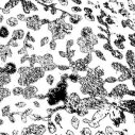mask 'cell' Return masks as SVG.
<instances>
[{"mask_svg":"<svg viewBox=\"0 0 135 135\" xmlns=\"http://www.w3.org/2000/svg\"><path fill=\"white\" fill-rule=\"evenodd\" d=\"M93 54H94V56H96V59L99 60L100 62H107V61H108V57H107L105 53H103V51L101 50V49L95 48L94 51H93Z\"/></svg>","mask_w":135,"mask_h":135,"instance_id":"obj_23","label":"cell"},{"mask_svg":"<svg viewBox=\"0 0 135 135\" xmlns=\"http://www.w3.org/2000/svg\"><path fill=\"white\" fill-rule=\"evenodd\" d=\"M93 67V70L96 75V77L98 78H101V79H103L108 74H107V70L103 66H101V65H96V66H90Z\"/></svg>","mask_w":135,"mask_h":135,"instance_id":"obj_16","label":"cell"},{"mask_svg":"<svg viewBox=\"0 0 135 135\" xmlns=\"http://www.w3.org/2000/svg\"><path fill=\"white\" fill-rule=\"evenodd\" d=\"M27 105H28V101H26V100H23V99H22V100L15 101L14 104H13V107L15 108V110H18V111L26 109V108H27Z\"/></svg>","mask_w":135,"mask_h":135,"instance_id":"obj_34","label":"cell"},{"mask_svg":"<svg viewBox=\"0 0 135 135\" xmlns=\"http://www.w3.org/2000/svg\"><path fill=\"white\" fill-rule=\"evenodd\" d=\"M10 134H12V135H18V134H20V130L18 128L17 129H14V130H12L10 132Z\"/></svg>","mask_w":135,"mask_h":135,"instance_id":"obj_55","label":"cell"},{"mask_svg":"<svg viewBox=\"0 0 135 135\" xmlns=\"http://www.w3.org/2000/svg\"><path fill=\"white\" fill-rule=\"evenodd\" d=\"M77 49L76 48H70V49H66V53H67V60L70 61L74 60L77 56Z\"/></svg>","mask_w":135,"mask_h":135,"instance_id":"obj_41","label":"cell"},{"mask_svg":"<svg viewBox=\"0 0 135 135\" xmlns=\"http://www.w3.org/2000/svg\"><path fill=\"white\" fill-rule=\"evenodd\" d=\"M110 54H111L114 59H116L117 61H122V60H123V53H122V51H119V50H117V49H113Z\"/></svg>","mask_w":135,"mask_h":135,"instance_id":"obj_40","label":"cell"},{"mask_svg":"<svg viewBox=\"0 0 135 135\" xmlns=\"http://www.w3.org/2000/svg\"><path fill=\"white\" fill-rule=\"evenodd\" d=\"M68 128L73 129L74 131H76L78 133V131L80 130V128L82 127V121H81V117H79L76 113L69 114L68 116Z\"/></svg>","mask_w":135,"mask_h":135,"instance_id":"obj_7","label":"cell"},{"mask_svg":"<svg viewBox=\"0 0 135 135\" xmlns=\"http://www.w3.org/2000/svg\"><path fill=\"white\" fill-rule=\"evenodd\" d=\"M3 68H4V71L10 75V76H15L16 73H17V68H18V66H17V63L10 60L8 62H6L3 65Z\"/></svg>","mask_w":135,"mask_h":135,"instance_id":"obj_9","label":"cell"},{"mask_svg":"<svg viewBox=\"0 0 135 135\" xmlns=\"http://www.w3.org/2000/svg\"><path fill=\"white\" fill-rule=\"evenodd\" d=\"M26 53H29V50L23 46V45H21L18 49H17V51L15 52V54L17 55V56H20V55H23V54H26Z\"/></svg>","mask_w":135,"mask_h":135,"instance_id":"obj_45","label":"cell"},{"mask_svg":"<svg viewBox=\"0 0 135 135\" xmlns=\"http://www.w3.org/2000/svg\"><path fill=\"white\" fill-rule=\"evenodd\" d=\"M94 54H93V52H90V53H87V54H84L83 56H82V60H83V62H84V64L85 65H87V66H89L93 62H94Z\"/></svg>","mask_w":135,"mask_h":135,"instance_id":"obj_36","label":"cell"},{"mask_svg":"<svg viewBox=\"0 0 135 135\" xmlns=\"http://www.w3.org/2000/svg\"><path fill=\"white\" fill-rule=\"evenodd\" d=\"M56 55H57V59H61V60H67V53H66V49L64 48V49H59L57 50V53H56Z\"/></svg>","mask_w":135,"mask_h":135,"instance_id":"obj_46","label":"cell"},{"mask_svg":"<svg viewBox=\"0 0 135 135\" xmlns=\"http://www.w3.org/2000/svg\"><path fill=\"white\" fill-rule=\"evenodd\" d=\"M95 31H94V28L89 25H84L80 28L79 30V36H82L84 38H87L89 37L91 34H94Z\"/></svg>","mask_w":135,"mask_h":135,"instance_id":"obj_12","label":"cell"},{"mask_svg":"<svg viewBox=\"0 0 135 135\" xmlns=\"http://www.w3.org/2000/svg\"><path fill=\"white\" fill-rule=\"evenodd\" d=\"M83 18H85L86 20H88L90 22H95L96 21V16H94V14H84Z\"/></svg>","mask_w":135,"mask_h":135,"instance_id":"obj_52","label":"cell"},{"mask_svg":"<svg viewBox=\"0 0 135 135\" xmlns=\"http://www.w3.org/2000/svg\"><path fill=\"white\" fill-rule=\"evenodd\" d=\"M35 2H37L41 6H51L54 4V0H34Z\"/></svg>","mask_w":135,"mask_h":135,"instance_id":"obj_49","label":"cell"},{"mask_svg":"<svg viewBox=\"0 0 135 135\" xmlns=\"http://www.w3.org/2000/svg\"><path fill=\"white\" fill-rule=\"evenodd\" d=\"M20 22H25L26 21V18H27V15L21 11V12H16L15 13V15H14Z\"/></svg>","mask_w":135,"mask_h":135,"instance_id":"obj_47","label":"cell"},{"mask_svg":"<svg viewBox=\"0 0 135 135\" xmlns=\"http://www.w3.org/2000/svg\"><path fill=\"white\" fill-rule=\"evenodd\" d=\"M59 79H60V71H57V70L55 69L54 71L47 73V74L45 75L43 81H45V85L49 88V87L54 86Z\"/></svg>","mask_w":135,"mask_h":135,"instance_id":"obj_6","label":"cell"},{"mask_svg":"<svg viewBox=\"0 0 135 135\" xmlns=\"http://www.w3.org/2000/svg\"><path fill=\"white\" fill-rule=\"evenodd\" d=\"M10 84H13V76L8 75L7 73L0 75V85L1 86H9Z\"/></svg>","mask_w":135,"mask_h":135,"instance_id":"obj_18","label":"cell"},{"mask_svg":"<svg viewBox=\"0 0 135 135\" xmlns=\"http://www.w3.org/2000/svg\"><path fill=\"white\" fill-rule=\"evenodd\" d=\"M65 44H64V47L65 49H70V48H74L75 45H76V41L75 38L73 37H69V38H65Z\"/></svg>","mask_w":135,"mask_h":135,"instance_id":"obj_42","label":"cell"},{"mask_svg":"<svg viewBox=\"0 0 135 135\" xmlns=\"http://www.w3.org/2000/svg\"><path fill=\"white\" fill-rule=\"evenodd\" d=\"M82 10H83L84 14H94V10H93L91 8H89V7H85V8L82 9Z\"/></svg>","mask_w":135,"mask_h":135,"instance_id":"obj_54","label":"cell"},{"mask_svg":"<svg viewBox=\"0 0 135 135\" xmlns=\"http://www.w3.org/2000/svg\"><path fill=\"white\" fill-rule=\"evenodd\" d=\"M14 55H15V53L13 52V49L11 47H9L4 43L0 44V65L12 60L14 57Z\"/></svg>","mask_w":135,"mask_h":135,"instance_id":"obj_3","label":"cell"},{"mask_svg":"<svg viewBox=\"0 0 135 135\" xmlns=\"http://www.w3.org/2000/svg\"><path fill=\"white\" fill-rule=\"evenodd\" d=\"M30 120L33 122H40V121H44V115L37 112H33L30 115Z\"/></svg>","mask_w":135,"mask_h":135,"instance_id":"obj_33","label":"cell"},{"mask_svg":"<svg viewBox=\"0 0 135 135\" xmlns=\"http://www.w3.org/2000/svg\"><path fill=\"white\" fill-rule=\"evenodd\" d=\"M127 40L129 41V44H130L131 48H134L135 47V34H134V32L131 31L130 33H128Z\"/></svg>","mask_w":135,"mask_h":135,"instance_id":"obj_43","label":"cell"},{"mask_svg":"<svg viewBox=\"0 0 135 135\" xmlns=\"http://www.w3.org/2000/svg\"><path fill=\"white\" fill-rule=\"evenodd\" d=\"M87 41H88V43L91 45V46H94L95 48L100 44V41H99V38L97 37V35H96V33H94V34H91L89 37H87L86 38Z\"/></svg>","mask_w":135,"mask_h":135,"instance_id":"obj_35","label":"cell"},{"mask_svg":"<svg viewBox=\"0 0 135 135\" xmlns=\"http://www.w3.org/2000/svg\"><path fill=\"white\" fill-rule=\"evenodd\" d=\"M41 91V87H40V84L36 83V84H30V85H27L23 87L22 89V95H21V98L26 101H30V100H33L35 98V96Z\"/></svg>","mask_w":135,"mask_h":135,"instance_id":"obj_2","label":"cell"},{"mask_svg":"<svg viewBox=\"0 0 135 135\" xmlns=\"http://www.w3.org/2000/svg\"><path fill=\"white\" fill-rule=\"evenodd\" d=\"M46 124H47V133H48V134H57L59 129H57L56 124H55L51 119L48 120V121L46 122Z\"/></svg>","mask_w":135,"mask_h":135,"instance_id":"obj_26","label":"cell"},{"mask_svg":"<svg viewBox=\"0 0 135 135\" xmlns=\"http://www.w3.org/2000/svg\"><path fill=\"white\" fill-rule=\"evenodd\" d=\"M80 77L81 75L79 73H75V71L68 73V83H70V85H77Z\"/></svg>","mask_w":135,"mask_h":135,"instance_id":"obj_22","label":"cell"},{"mask_svg":"<svg viewBox=\"0 0 135 135\" xmlns=\"http://www.w3.org/2000/svg\"><path fill=\"white\" fill-rule=\"evenodd\" d=\"M69 10H70V12L71 13H76V14H81L82 12H83V10H82V8L80 7V6H71V7H69Z\"/></svg>","mask_w":135,"mask_h":135,"instance_id":"obj_48","label":"cell"},{"mask_svg":"<svg viewBox=\"0 0 135 135\" xmlns=\"http://www.w3.org/2000/svg\"><path fill=\"white\" fill-rule=\"evenodd\" d=\"M66 34L62 31V30H59V31H56V32H54V33H52L51 34V38L52 40H55V41H64L65 38H66Z\"/></svg>","mask_w":135,"mask_h":135,"instance_id":"obj_32","label":"cell"},{"mask_svg":"<svg viewBox=\"0 0 135 135\" xmlns=\"http://www.w3.org/2000/svg\"><path fill=\"white\" fill-rule=\"evenodd\" d=\"M41 66L43 67V69L46 73H50V71H54L56 69V63L55 62H49V63H43L41 64Z\"/></svg>","mask_w":135,"mask_h":135,"instance_id":"obj_27","label":"cell"},{"mask_svg":"<svg viewBox=\"0 0 135 135\" xmlns=\"http://www.w3.org/2000/svg\"><path fill=\"white\" fill-rule=\"evenodd\" d=\"M120 27L122 28V29H130L131 31H133L134 32V29H135V26H134V20H132V19H130V18H122L121 20H120Z\"/></svg>","mask_w":135,"mask_h":135,"instance_id":"obj_17","label":"cell"},{"mask_svg":"<svg viewBox=\"0 0 135 135\" xmlns=\"http://www.w3.org/2000/svg\"><path fill=\"white\" fill-rule=\"evenodd\" d=\"M47 47H48V50L50 51V52H53V51H56L57 50V48H59V44H57V41H55V40H50V42L48 43V45H47Z\"/></svg>","mask_w":135,"mask_h":135,"instance_id":"obj_37","label":"cell"},{"mask_svg":"<svg viewBox=\"0 0 135 135\" xmlns=\"http://www.w3.org/2000/svg\"><path fill=\"white\" fill-rule=\"evenodd\" d=\"M123 60L126 62V65L130 68V70H134V64H135L134 48H126L123 53Z\"/></svg>","mask_w":135,"mask_h":135,"instance_id":"obj_5","label":"cell"},{"mask_svg":"<svg viewBox=\"0 0 135 135\" xmlns=\"http://www.w3.org/2000/svg\"><path fill=\"white\" fill-rule=\"evenodd\" d=\"M4 20H6V15H3L1 12H0V25H3Z\"/></svg>","mask_w":135,"mask_h":135,"instance_id":"obj_56","label":"cell"},{"mask_svg":"<svg viewBox=\"0 0 135 135\" xmlns=\"http://www.w3.org/2000/svg\"><path fill=\"white\" fill-rule=\"evenodd\" d=\"M20 114H21V112L18 111V110L12 111L11 114L7 117V118H8V121H9L10 123H12V124H17L18 121H19V116H20Z\"/></svg>","mask_w":135,"mask_h":135,"instance_id":"obj_19","label":"cell"},{"mask_svg":"<svg viewBox=\"0 0 135 135\" xmlns=\"http://www.w3.org/2000/svg\"><path fill=\"white\" fill-rule=\"evenodd\" d=\"M83 16L81 14H76V13H69L68 12V15L66 17V21H68L69 23H71L73 26H77V25H80L82 21H83Z\"/></svg>","mask_w":135,"mask_h":135,"instance_id":"obj_11","label":"cell"},{"mask_svg":"<svg viewBox=\"0 0 135 135\" xmlns=\"http://www.w3.org/2000/svg\"><path fill=\"white\" fill-rule=\"evenodd\" d=\"M94 131L95 130H93L90 127H88L87 124H83L81 128H80V130L78 131V133L79 134H81V135H93L94 134Z\"/></svg>","mask_w":135,"mask_h":135,"instance_id":"obj_31","label":"cell"},{"mask_svg":"<svg viewBox=\"0 0 135 135\" xmlns=\"http://www.w3.org/2000/svg\"><path fill=\"white\" fill-rule=\"evenodd\" d=\"M22 89H23V87L22 86H20V85H14L12 88H11V93H12V96L13 97H15V98H19V97H21V95H22Z\"/></svg>","mask_w":135,"mask_h":135,"instance_id":"obj_29","label":"cell"},{"mask_svg":"<svg viewBox=\"0 0 135 135\" xmlns=\"http://www.w3.org/2000/svg\"><path fill=\"white\" fill-rule=\"evenodd\" d=\"M61 30L65 33L66 35H69V34H71V33L74 32L75 28H74V26H73L71 23H69L68 21L64 20V21L62 22V25H61Z\"/></svg>","mask_w":135,"mask_h":135,"instance_id":"obj_20","label":"cell"},{"mask_svg":"<svg viewBox=\"0 0 135 135\" xmlns=\"http://www.w3.org/2000/svg\"><path fill=\"white\" fill-rule=\"evenodd\" d=\"M50 40H51V35L50 34H44V35H42L41 38H40V41H38V47L41 49L47 47V45L50 42Z\"/></svg>","mask_w":135,"mask_h":135,"instance_id":"obj_25","label":"cell"},{"mask_svg":"<svg viewBox=\"0 0 135 135\" xmlns=\"http://www.w3.org/2000/svg\"><path fill=\"white\" fill-rule=\"evenodd\" d=\"M32 107H33V108H35V109H42V103H41V100L33 99V101H32Z\"/></svg>","mask_w":135,"mask_h":135,"instance_id":"obj_51","label":"cell"},{"mask_svg":"<svg viewBox=\"0 0 135 135\" xmlns=\"http://www.w3.org/2000/svg\"><path fill=\"white\" fill-rule=\"evenodd\" d=\"M26 33L27 32H26V30L23 28H20V27L15 28V29H13L11 31V38H14L16 41L22 42L23 38H25V36H26Z\"/></svg>","mask_w":135,"mask_h":135,"instance_id":"obj_10","label":"cell"},{"mask_svg":"<svg viewBox=\"0 0 135 135\" xmlns=\"http://www.w3.org/2000/svg\"><path fill=\"white\" fill-rule=\"evenodd\" d=\"M11 37V29L7 25H0V40H9Z\"/></svg>","mask_w":135,"mask_h":135,"instance_id":"obj_15","label":"cell"},{"mask_svg":"<svg viewBox=\"0 0 135 135\" xmlns=\"http://www.w3.org/2000/svg\"><path fill=\"white\" fill-rule=\"evenodd\" d=\"M33 112H34V109H33V108H26V109H23V111L21 113L25 114V115H27V116H30Z\"/></svg>","mask_w":135,"mask_h":135,"instance_id":"obj_53","label":"cell"},{"mask_svg":"<svg viewBox=\"0 0 135 135\" xmlns=\"http://www.w3.org/2000/svg\"><path fill=\"white\" fill-rule=\"evenodd\" d=\"M101 48L103 49V51L109 52V53H111L112 50L114 49L113 46H112V44L110 43V41H102V45H101Z\"/></svg>","mask_w":135,"mask_h":135,"instance_id":"obj_39","label":"cell"},{"mask_svg":"<svg viewBox=\"0 0 135 135\" xmlns=\"http://www.w3.org/2000/svg\"><path fill=\"white\" fill-rule=\"evenodd\" d=\"M54 60H55V56H54V54H53V53H51L50 51H48V52H44V53L42 54V61H41L40 65H41V64H43V63L54 62Z\"/></svg>","mask_w":135,"mask_h":135,"instance_id":"obj_24","label":"cell"},{"mask_svg":"<svg viewBox=\"0 0 135 135\" xmlns=\"http://www.w3.org/2000/svg\"><path fill=\"white\" fill-rule=\"evenodd\" d=\"M87 126H88V127H90L93 130H97V129L99 128V121L91 119V120L88 122V124H87Z\"/></svg>","mask_w":135,"mask_h":135,"instance_id":"obj_50","label":"cell"},{"mask_svg":"<svg viewBox=\"0 0 135 135\" xmlns=\"http://www.w3.org/2000/svg\"><path fill=\"white\" fill-rule=\"evenodd\" d=\"M81 99H82V97H81V95L79 94V91L76 88L75 89H70V90L68 89V94H67V103L70 104L74 109L78 104H80Z\"/></svg>","mask_w":135,"mask_h":135,"instance_id":"obj_4","label":"cell"},{"mask_svg":"<svg viewBox=\"0 0 135 135\" xmlns=\"http://www.w3.org/2000/svg\"><path fill=\"white\" fill-rule=\"evenodd\" d=\"M103 82L105 85H114L115 83H117V77L115 75L109 74L103 78Z\"/></svg>","mask_w":135,"mask_h":135,"instance_id":"obj_28","label":"cell"},{"mask_svg":"<svg viewBox=\"0 0 135 135\" xmlns=\"http://www.w3.org/2000/svg\"><path fill=\"white\" fill-rule=\"evenodd\" d=\"M6 126V121H4V118L0 116V128L1 127H4Z\"/></svg>","mask_w":135,"mask_h":135,"instance_id":"obj_57","label":"cell"},{"mask_svg":"<svg viewBox=\"0 0 135 135\" xmlns=\"http://www.w3.org/2000/svg\"><path fill=\"white\" fill-rule=\"evenodd\" d=\"M42 61V54H37L35 52H33L29 55V61H28V65L29 66H35V65H40Z\"/></svg>","mask_w":135,"mask_h":135,"instance_id":"obj_14","label":"cell"},{"mask_svg":"<svg viewBox=\"0 0 135 135\" xmlns=\"http://www.w3.org/2000/svg\"><path fill=\"white\" fill-rule=\"evenodd\" d=\"M9 47H11L12 49H18L21 45H22V42H20V41H16V40H14V38H9V40H7V43H6Z\"/></svg>","mask_w":135,"mask_h":135,"instance_id":"obj_30","label":"cell"},{"mask_svg":"<svg viewBox=\"0 0 135 135\" xmlns=\"http://www.w3.org/2000/svg\"><path fill=\"white\" fill-rule=\"evenodd\" d=\"M23 41L29 42V43H31V44H35V43H36V37L33 35V33H32L31 31H28V32L26 33V36H25Z\"/></svg>","mask_w":135,"mask_h":135,"instance_id":"obj_38","label":"cell"},{"mask_svg":"<svg viewBox=\"0 0 135 135\" xmlns=\"http://www.w3.org/2000/svg\"><path fill=\"white\" fill-rule=\"evenodd\" d=\"M110 68H111L116 75L130 71V68H129V67H128L126 64L121 63V61H112L111 64H110Z\"/></svg>","mask_w":135,"mask_h":135,"instance_id":"obj_8","label":"cell"},{"mask_svg":"<svg viewBox=\"0 0 135 135\" xmlns=\"http://www.w3.org/2000/svg\"><path fill=\"white\" fill-rule=\"evenodd\" d=\"M4 22H6V25H7L10 29H11V28L15 29V28H18V27L20 26V21H19L14 15L8 16V17L6 18V20H4Z\"/></svg>","mask_w":135,"mask_h":135,"instance_id":"obj_13","label":"cell"},{"mask_svg":"<svg viewBox=\"0 0 135 135\" xmlns=\"http://www.w3.org/2000/svg\"><path fill=\"white\" fill-rule=\"evenodd\" d=\"M29 55H30V53H26V54H23V55H20V56H19V60H18L19 65H26V64H28Z\"/></svg>","mask_w":135,"mask_h":135,"instance_id":"obj_44","label":"cell"},{"mask_svg":"<svg viewBox=\"0 0 135 135\" xmlns=\"http://www.w3.org/2000/svg\"><path fill=\"white\" fill-rule=\"evenodd\" d=\"M12 111H13V108H12V105L10 103L3 104V105L0 107V116L3 117V118H7L11 114Z\"/></svg>","mask_w":135,"mask_h":135,"instance_id":"obj_21","label":"cell"},{"mask_svg":"<svg viewBox=\"0 0 135 135\" xmlns=\"http://www.w3.org/2000/svg\"><path fill=\"white\" fill-rule=\"evenodd\" d=\"M23 23L25 27L28 29V31L31 32H41L43 30V26L41 23V16L38 14L28 15Z\"/></svg>","mask_w":135,"mask_h":135,"instance_id":"obj_1","label":"cell"}]
</instances>
